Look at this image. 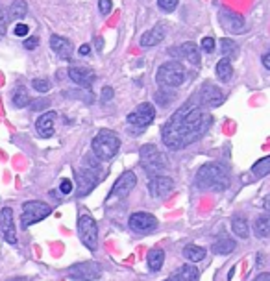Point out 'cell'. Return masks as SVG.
<instances>
[{"label": "cell", "instance_id": "44", "mask_svg": "<svg viewBox=\"0 0 270 281\" xmlns=\"http://www.w3.org/2000/svg\"><path fill=\"white\" fill-rule=\"evenodd\" d=\"M252 281H270V274L268 272H263V274H257Z\"/></svg>", "mask_w": 270, "mask_h": 281}, {"label": "cell", "instance_id": "25", "mask_svg": "<svg viewBox=\"0 0 270 281\" xmlns=\"http://www.w3.org/2000/svg\"><path fill=\"white\" fill-rule=\"evenodd\" d=\"M179 56L185 58V60L189 61L191 65H200V52H198V46L195 43H184L179 46Z\"/></svg>", "mask_w": 270, "mask_h": 281}, {"label": "cell", "instance_id": "31", "mask_svg": "<svg viewBox=\"0 0 270 281\" xmlns=\"http://www.w3.org/2000/svg\"><path fill=\"white\" fill-rule=\"evenodd\" d=\"M11 102H13L15 108H26L28 104H30V97H28L26 87H22V85L15 87V91L11 95Z\"/></svg>", "mask_w": 270, "mask_h": 281}, {"label": "cell", "instance_id": "48", "mask_svg": "<svg viewBox=\"0 0 270 281\" xmlns=\"http://www.w3.org/2000/svg\"><path fill=\"white\" fill-rule=\"evenodd\" d=\"M265 207H266V209H270V195H268V198H266V202H265Z\"/></svg>", "mask_w": 270, "mask_h": 281}, {"label": "cell", "instance_id": "18", "mask_svg": "<svg viewBox=\"0 0 270 281\" xmlns=\"http://www.w3.org/2000/svg\"><path fill=\"white\" fill-rule=\"evenodd\" d=\"M165 35H167V24H165V22H157L152 30L143 33V37H141V46H146V49H148V46H156V44H159L163 39H165Z\"/></svg>", "mask_w": 270, "mask_h": 281}, {"label": "cell", "instance_id": "47", "mask_svg": "<svg viewBox=\"0 0 270 281\" xmlns=\"http://www.w3.org/2000/svg\"><path fill=\"white\" fill-rule=\"evenodd\" d=\"M97 44H98V50L102 49V44H104V43H102V39H100V37L97 39Z\"/></svg>", "mask_w": 270, "mask_h": 281}, {"label": "cell", "instance_id": "13", "mask_svg": "<svg viewBox=\"0 0 270 281\" xmlns=\"http://www.w3.org/2000/svg\"><path fill=\"white\" fill-rule=\"evenodd\" d=\"M218 21H220L222 28L228 33H233V35H239V33H243L246 30V24H244L243 17L232 10H226V8H222L218 11Z\"/></svg>", "mask_w": 270, "mask_h": 281}, {"label": "cell", "instance_id": "15", "mask_svg": "<svg viewBox=\"0 0 270 281\" xmlns=\"http://www.w3.org/2000/svg\"><path fill=\"white\" fill-rule=\"evenodd\" d=\"M0 233L10 244H17V231L15 222H13V209L4 207L0 211Z\"/></svg>", "mask_w": 270, "mask_h": 281}, {"label": "cell", "instance_id": "45", "mask_svg": "<svg viewBox=\"0 0 270 281\" xmlns=\"http://www.w3.org/2000/svg\"><path fill=\"white\" fill-rule=\"evenodd\" d=\"M261 61H263V67H265L266 70H270V52H266V54L261 58Z\"/></svg>", "mask_w": 270, "mask_h": 281}, {"label": "cell", "instance_id": "2", "mask_svg": "<svg viewBox=\"0 0 270 281\" xmlns=\"http://www.w3.org/2000/svg\"><path fill=\"white\" fill-rule=\"evenodd\" d=\"M230 185L226 167L220 163H207L195 176V187L202 191H224Z\"/></svg>", "mask_w": 270, "mask_h": 281}, {"label": "cell", "instance_id": "21", "mask_svg": "<svg viewBox=\"0 0 270 281\" xmlns=\"http://www.w3.org/2000/svg\"><path fill=\"white\" fill-rule=\"evenodd\" d=\"M50 49L54 50L56 56L61 58V60H70V56H72V43L69 39L61 37V35H52L50 37Z\"/></svg>", "mask_w": 270, "mask_h": 281}, {"label": "cell", "instance_id": "42", "mask_svg": "<svg viewBox=\"0 0 270 281\" xmlns=\"http://www.w3.org/2000/svg\"><path fill=\"white\" fill-rule=\"evenodd\" d=\"M39 44V39L37 37H28L26 41H24V49L26 50H33L35 46Z\"/></svg>", "mask_w": 270, "mask_h": 281}, {"label": "cell", "instance_id": "41", "mask_svg": "<svg viewBox=\"0 0 270 281\" xmlns=\"http://www.w3.org/2000/svg\"><path fill=\"white\" fill-rule=\"evenodd\" d=\"M13 32H15L17 37H24V35H28V24H24V22H19Z\"/></svg>", "mask_w": 270, "mask_h": 281}, {"label": "cell", "instance_id": "26", "mask_svg": "<svg viewBox=\"0 0 270 281\" xmlns=\"http://www.w3.org/2000/svg\"><path fill=\"white\" fill-rule=\"evenodd\" d=\"M205 248L202 246H196V244H187L184 248V257L189 263H200L202 259H205Z\"/></svg>", "mask_w": 270, "mask_h": 281}, {"label": "cell", "instance_id": "46", "mask_svg": "<svg viewBox=\"0 0 270 281\" xmlns=\"http://www.w3.org/2000/svg\"><path fill=\"white\" fill-rule=\"evenodd\" d=\"M89 52H91V46H89V44H81L80 56H89Z\"/></svg>", "mask_w": 270, "mask_h": 281}, {"label": "cell", "instance_id": "39", "mask_svg": "<svg viewBox=\"0 0 270 281\" xmlns=\"http://www.w3.org/2000/svg\"><path fill=\"white\" fill-rule=\"evenodd\" d=\"M202 49H204V52H213L215 50V39L204 37L202 39Z\"/></svg>", "mask_w": 270, "mask_h": 281}, {"label": "cell", "instance_id": "19", "mask_svg": "<svg viewBox=\"0 0 270 281\" xmlns=\"http://www.w3.org/2000/svg\"><path fill=\"white\" fill-rule=\"evenodd\" d=\"M200 279V270L195 266V263L184 265L176 268L165 281H198Z\"/></svg>", "mask_w": 270, "mask_h": 281}, {"label": "cell", "instance_id": "20", "mask_svg": "<svg viewBox=\"0 0 270 281\" xmlns=\"http://www.w3.org/2000/svg\"><path fill=\"white\" fill-rule=\"evenodd\" d=\"M54 122H56V113L54 111H47L37 119L35 122V130H37V135L43 137V139H49V137L54 135Z\"/></svg>", "mask_w": 270, "mask_h": 281}, {"label": "cell", "instance_id": "30", "mask_svg": "<svg viewBox=\"0 0 270 281\" xmlns=\"http://www.w3.org/2000/svg\"><path fill=\"white\" fill-rule=\"evenodd\" d=\"M174 98H176V95H174V91H170V87H161L159 91L154 95V100H156L157 106H161V108H167V106H170V104L174 102Z\"/></svg>", "mask_w": 270, "mask_h": 281}, {"label": "cell", "instance_id": "28", "mask_svg": "<svg viewBox=\"0 0 270 281\" xmlns=\"http://www.w3.org/2000/svg\"><path fill=\"white\" fill-rule=\"evenodd\" d=\"M216 76H218V80H222V81L232 80L233 67H232V60H230V58H222V60L216 63Z\"/></svg>", "mask_w": 270, "mask_h": 281}, {"label": "cell", "instance_id": "3", "mask_svg": "<svg viewBox=\"0 0 270 281\" xmlns=\"http://www.w3.org/2000/svg\"><path fill=\"white\" fill-rule=\"evenodd\" d=\"M93 152L100 161H109L117 156V152L120 148V139L115 131L102 130L98 131V135L93 139Z\"/></svg>", "mask_w": 270, "mask_h": 281}, {"label": "cell", "instance_id": "10", "mask_svg": "<svg viewBox=\"0 0 270 281\" xmlns=\"http://www.w3.org/2000/svg\"><path fill=\"white\" fill-rule=\"evenodd\" d=\"M196 100H198V104H200L202 108L213 109V108H218L220 104H224L226 97H224L222 89H218L216 85H213V83H204V85L200 87V91L196 92Z\"/></svg>", "mask_w": 270, "mask_h": 281}, {"label": "cell", "instance_id": "27", "mask_svg": "<svg viewBox=\"0 0 270 281\" xmlns=\"http://www.w3.org/2000/svg\"><path fill=\"white\" fill-rule=\"evenodd\" d=\"M26 13H28V6L24 0H13L10 6V11H8V19L10 21H21Z\"/></svg>", "mask_w": 270, "mask_h": 281}, {"label": "cell", "instance_id": "5", "mask_svg": "<svg viewBox=\"0 0 270 281\" xmlns=\"http://www.w3.org/2000/svg\"><path fill=\"white\" fill-rule=\"evenodd\" d=\"M156 81L159 87H179L185 81V69L178 61H167L157 69Z\"/></svg>", "mask_w": 270, "mask_h": 281}, {"label": "cell", "instance_id": "38", "mask_svg": "<svg viewBox=\"0 0 270 281\" xmlns=\"http://www.w3.org/2000/svg\"><path fill=\"white\" fill-rule=\"evenodd\" d=\"M113 95H115V91H113V87H104L102 89V104H108V102H111L113 100Z\"/></svg>", "mask_w": 270, "mask_h": 281}, {"label": "cell", "instance_id": "29", "mask_svg": "<svg viewBox=\"0 0 270 281\" xmlns=\"http://www.w3.org/2000/svg\"><path fill=\"white\" fill-rule=\"evenodd\" d=\"M232 229L233 233L237 235L239 239H248L250 235V226H248V220L243 218V216H235L232 220Z\"/></svg>", "mask_w": 270, "mask_h": 281}, {"label": "cell", "instance_id": "37", "mask_svg": "<svg viewBox=\"0 0 270 281\" xmlns=\"http://www.w3.org/2000/svg\"><path fill=\"white\" fill-rule=\"evenodd\" d=\"M111 0H98V10L102 15H109V11H111Z\"/></svg>", "mask_w": 270, "mask_h": 281}, {"label": "cell", "instance_id": "7", "mask_svg": "<svg viewBox=\"0 0 270 281\" xmlns=\"http://www.w3.org/2000/svg\"><path fill=\"white\" fill-rule=\"evenodd\" d=\"M78 237L87 250L95 252L98 248V226L93 216L81 215L78 218Z\"/></svg>", "mask_w": 270, "mask_h": 281}, {"label": "cell", "instance_id": "36", "mask_svg": "<svg viewBox=\"0 0 270 281\" xmlns=\"http://www.w3.org/2000/svg\"><path fill=\"white\" fill-rule=\"evenodd\" d=\"M157 4L161 8L163 11H174L176 10V6H178V0H157Z\"/></svg>", "mask_w": 270, "mask_h": 281}, {"label": "cell", "instance_id": "12", "mask_svg": "<svg viewBox=\"0 0 270 281\" xmlns=\"http://www.w3.org/2000/svg\"><path fill=\"white\" fill-rule=\"evenodd\" d=\"M154 117H156V109H154V106H152L150 102H143V104H139V106H137L128 117H126V120H128V124L130 126H137L139 131H143V130H146V126L152 124Z\"/></svg>", "mask_w": 270, "mask_h": 281}, {"label": "cell", "instance_id": "22", "mask_svg": "<svg viewBox=\"0 0 270 281\" xmlns=\"http://www.w3.org/2000/svg\"><path fill=\"white\" fill-rule=\"evenodd\" d=\"M235 248H237V243H235L232 237H228V235H222V237L216 239L215 244H213V254H216V255H228V254H232Z\"/></svg>", "mask_w": 270, "mask_h": 281}, {"label": "cell", "instance_id": "16", "mask_svg": "<svg viewBox=\"0 0 270 281\" xmlns=\"http://www.w3.org/2000/svg\"><path fill=\"white\" fill-rule=\"evenodd\" d=\"M69 78L72 81H74L76 85L80 87H85V89H89V87L95 83V78H97V74H95V70L89 69V67H83V65H72L69 69Z\"/></svg>", "mask_w": 270, "mask_h": 281}, {"label": "cell", "instance_id": "6", "mask_svg": "<svg viewBox=\"0 0 270 281\" xmlns=\"http://www.w3.org/2000/svg\"><path fill=\"white\" fill-rule=\"evenodd\" d=\"M52 213L49 204H44V202H24L22 204V215H21V224L22 227L26 229L30 227L32 224H37V222L44 220L47 216Z\"/></svg>", "mask_w": 270, "mask_h": 281}, {"label": "cell", "instance_id": "43", "mask_svg": "<svg viewBox=\"0 0 270 281\" xmlns=\"http://www.w3.org/2000/svg\"><path fill=\"white\" fill-rule=\"evenodd\" d=\"M6 22H8V17H6L4 10H0V35H2L6 30Z\"/></svg>", "mask_w": 270, "mask_h": 281}, {"label": "cell", "instance_id": "40", "mask_svg": "<svg viewBox=\"0 0 270 281\" xmlns=\"http://www.w3.org/2000/svg\"><path fill=\"white\" fill-rule=\"evenodd\" d=\"M60 191H61V195H70V193H72V181H70V179H61Z\"/></svg>", "mask_w": 270, "mask_h": 281}, {"label": "cell", "instance_id": "49", "mask_svg": "<svg viewBox=\"0 0 270 281\" xmlns=\"http://www.w3.org/2000/svg\"><path fill=\"white\" fill-rule=\"evenodd\" d=\"M8 281H32V279H28V277H22V279H8Z\"/></svg>", "mask_w": 270, "mask_h": 281}, {"label": "cell", "instance_id": "34", "mask_svg": "<svg viewBox=\"0 0 270 281\" xmlns=\"http://www.w3.org/2000/svg\"><path fill=\"white\" fill-rule=\"evenodd\" d=\"M32 87L37 92H49L50 91V81L44 80V78H35V80H32Z\"/></svg>", "mask_w": 270, "mask_h": 281}, {"label": "cell", "instance_id": "11", "mask_svg": "<svg viewBox=\"0 0 270 281\" xmlns=\"http://www.w3.org/2000/svg\"><path fill=\"white\" fill-rule=\"evenodd\" d=\"M128 226H130V229L133 233L148 235V233L156 231L157 218L152 213H146V211H135L133 215L130 216V220H128Z\"/></svg>", "mask_w": 270, "mask_h": 281}, {"label": "cell", "instance_id": "24", "mask_svg": "<svg viewBox=\"0 0 270 281\" xmlns=\"http://www.w3.org/2000/svg\"><path fill=\"white\" fill-rule=\"evenodd\" d=\"M163 263H165V252L161 248H154L148 252L146 255V265L150 272H159L161 270Z\"/></svg>", "mask_w": 270, "mask_h": 281}, {"label": "cell", "instance_id": "33", "mask_svg": "<svg viewBox=\"0 0 270 281\" xmlns=\"http://www.w3.org/2000/svg\"><path fill=\"white\" fill-rule=\"evenodd\" d=\"M252 174H254V178H265V176H268L270 174V156L261 157L259 161L254 163Z\"/></svg>", "mask_w": 270, "mask_h": 281}, {"label": "cell", "instance_id": "1", "mask_svg": "<svg viewBox=\"0 0 270 281\" xmlns=\"http://www.w3.org/2000/svg\"><path fill=\"white\" fill-rule=\"evenodd\" d=\"M211 115L202 108L198 100L185 102L161 128V139L170 150H182L204 137L209 130Z\"/></svg>", "mask_w": 270, "mask_h": 281}, {"label": "cell", "instance_id": "4", "mask_svg": "<svg viewBox=\"0 0 270 281\" xmlns=\"http://www.w3.org/2000/svg\"><path fill=\"white\" fill-rule=\"evenodd\" d=\"M139 163L143 170L150 176H157V174L165 170L167 167V161L159 150H157L156 145H143L139 150Z\"/></svg>", "mask_w": 270, "mask_h": 281}, {"label": "cell", "instance_id": "8", "mask_svg": "<svg viewBox=\"0 0 270 281\" xmlns=\"http://www.w3.org/2000/svg\"><path fill=\"white\" fill-rule=\"evenodd\" d=\"M102 276V268L95 261L76 263L69 268V277L74 281H95Z\"/></svg>", "mask_w": 270, "mask_h": 281}, {"label": "cell", "instance_id": "32", "mask_svg": "<svg viewBox=\"0 0 270 281\" xmlns=\"http://www.w3.org/2000/svg\"><path fill=\"white\" fill-rule=\"evenodd\" d=\"M220 52L230 60H235L239 56V44L230 37H224L220 41Z\"/></svg>", "mask_w": 270, "mask_h": 281}, {"label": "cell", "instance_id": "35", "mask_svg": "<svg viewBox=\"0 0 270 281\" xmlns=\"http://www.w3.org/2000/svg\"><path fill=\"white\" fill-rule=\"evenodd\" d=\"M50 106V100L49 98H39L35 102L32 104V111H47Z\"/></svg>", "mask_w": 270, "mask_h": 281}, {"label": "cell", "instance_id": "14", "mask_svg": "<svg viewBox=\"0 0 270 281\" xmlns=\"http://www.w3.org/2000/svg\"><path fill=\"white\" fill-rule=\"evenodd\" d=\"M137 185V176L131 170H126L124 174H120L119 179L115 181L113 189L109 193V198H126Z\"/></svg>", "mask_w": 270, "mask_h": 281}, {"label": "cell", "instance_id": "17", "mask_svg": "<svg viewBox=\"0 0 270 281\" xmlns=\"http://www.w3.org/2000/svg\"><path fill=\"white\" fill-rule=\"evenodd\" d=\"M172 189H174V181L168 176L157 174V176H152V179L148 181V193L152 196H156V198L167 196L168 193H172Z\"/></svg>", "mask_w": 270, "mask_h": 281}, {"label": "cell", "instance_id": "23", "mask_svg": "<svg viewBox=\"0 0 270 281\" xmlns=\"http://www.w3.org/2000/svg\"><path fill=\"white\" fill-rule=\"evenodd\" d=\"M254 235L259 239L270 237V213H263L254 220Z\"/></svg>", "mask_w": 270, "mask_h": 281}, {"label": "cell", "instance_id": "9", "mask_svg": "<svg viewBox=\"0 0 270 281\" xmlns=\"http://www.w3.org/2000/svg\"><path fill=\"white\" fill-rule=\"evenodd\" d=\"M76 176V187H78V196H87L89 193H91L95 187L98 185V181H100V170H97V168H80V170H76L74 172Z\"/></svg>", "mask_w": 270, "mask_h": 281}]
</instances>
